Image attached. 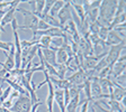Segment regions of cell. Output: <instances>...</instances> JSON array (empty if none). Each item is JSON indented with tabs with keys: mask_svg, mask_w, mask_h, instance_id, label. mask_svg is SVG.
Returning <instances> with one entry per match:
<instances>
[{
	"mask_svg": "<svg viewBox=\"0 0 126 112\" xmlns=\"http://www.w3.org/2000/svg\"><path fill=\"white\" fill-rule=\"evenodd\" d=\"M50 81L52 82L53 85H55V87H58L60 90H65L70 87V82L66 80V78H58V77H54V76H50Z\"/></svg>",
	"mask_w": 126,
	"mask_h": 112,
	"instance_id": "9a60e30c",
	"label": "cell"
},
{
	"mask_svg": "<svg viewBox=\"0 0 126 112\" xmlns=\"http://www.w3.org/2000/svg\"><path fill=\"white\" fill-rule=\"evenodd\" d=\"M71 11H72V7H71L70 1H65L64 6L62 7L60 11H59L56 18H58L59 23L61 24V26H64L66 24V21L71 20L72 19V15H71Z\"/></svg>",
	"mask_w": 126,
	"mask_h": 112,
	"instance_id": "8992f818",
	"label": "cell"
},
{
	"mask_svg": "<svg viewBox=\"0 0 126 112\" xmlns=\"http://www.w3.org/2000/svg\"><path fill=\"white\" fill-rule=\"evenodd\" d=\"M0 105H1V103H0Z\"/></svg>",
	"mask_w": 126,
	"mask_h": 112,
	"instance_id": "836d02e7",
	"label": "cell"
},
{
	"mask_svg": "<svg viewBox=\"0 0 126 112\" xmlns=\"http://www.w3.org/2000/svg\"><path fill=\"white\" fill-rule=\"evenodd\" d=\"M100 27H101V25H100L99 21H94V23L90 24L89 25V33L90 34H94V35H97L98 34V31H99Z\"/></svg>",
	"mask_w": 126,
	"mask_h": 112,
	"instance_id": "603a6c76",
	"label": "cell"
},
{
	"mask_svg": "<svg viewBox=\"0 0 126 112\" xmlns=\"http://www.w3.org/2000/svg\"><path fill=\"white\" fill-rule=\"evenodd\" d=\"M56 72H58V78H65V74L68 72V68L65 65H58L56 66Z\"/></svg>",
	"mask_w": 126,
	"mask_h": 112,
	"instance_id": "7402d4cb",
	"label": "cell"
},
{
	"mask_svg": "<svg viewBox=\"0 0 126 112\" xmlns=\"http://www.w3.org/2000/svg\"><path fill=\"white\" fill-rule=\"evenodd\" d=\"M69 58V55L66 54V52L62 48H59L56 50V63H58V65H64L66 63Z\"/></svg>",
	"mask_w": 126,
	"mask_h": 112,
	"instance_id": "d6986e66",
	"label": "cell"
},
{
	"mask_svg": "<svg viewBox=\"0 0 126 112\" xmlns=\"http://www.w3.org/2000/svg\"><path fill=\"white\" fill-rule=\"evenodd\" d=\"M17 11L21 12L24 15V25L18 26V29H31L33 33L37 30V25H38L39 18L35 16V13H33L29 10H25L23 8H17Z\"/></svg>",
	"mask_w": 126,
	"mask_h": 112,
	"instance_id": "7a4b0ae2",
	"label": "cell"
},
{
	"mask_svg": "<svg viewBox=\"0 0 126 112\" xmlns=\"http://www.w3.org/2000/svg\"><path fill=\"white\" fill-rule=\"evenodd\" d=\"M123 43H125V38L121 37L115 30H113V29L109 30L108 36H107V38H106V40H105L106 46H114V45L123 44Z\"/></svg>",
	"mask_w": 126,
	"mask_h": 112,
	"instance_id": "30bf717a",
	"label": "cell"
},
{
	"mask_svg": "<svg viewBox=\"0 0 126 112\" xmlns=\"http://www.w3.org/2000/svg\"><path fill=\"white\" fill-rule=\"evenodd\" d=\"M11 2L13 1H0V10H2L3 8H9L11 6Z\"/></svg>",
	"mask_w": 126,
	"mask_h": 112,
	"instance_id": "4dcf8cb0",
	"label": "cell"
},
{
	"mask_svg": "<svg viewBox=\"0 0 126 112\" xmlns=\"http://www.w3.org/2000/svg\"><path fill=\"white\" fill-rule=\"evenodd\" d=\"M51 42H52V37L47 36V35H43V36H41L37 45H38V47L41 50H43V48H50Z\"/></svg>",
	"mask_w": 126,
	"mask_h": 112,
	"instance_id": "44dd1931",
	"label": "cell"
},
{
	"mask_svg": "<svg viewBox=\"0 0 126 112\" xmlns=\"http://www.w3.org/2000/svg\"><path fill=\"white\" fill-rule=\"evenodd\" d=\"M116 8H117V1L115 0H102L99 6V15H98V21L104 27L109 28L110 24L115 17Z\"/></svg>",
	"mask_w": 126,
	"mask_h": 112,
	"instance_id": "6da1fadb",
	"label": "cell"
},
{
	"mask_svg": "<svg viewBox=\"0 0 126 112\" xmlns=\"http://www.w3.org/2000/svg\"><path fill=\"white\" fill-rule=\"evenodd\" d=\"M111 78V76H110ZM113 81V80H111ZM114 82V81H113ZM125 94H126V91H125V87L124 86H121L118 85L117 83L114 82V87H113V91L109 93V97H110V100H115V101L119 102L122 103L124 99H125Z\"/></svg>",
	"mask_w": 126,
	"mask_h": 112,
	"instance_id": "9c48e42d",
	"label": "cell"
},
{
	"mask_svg": "<svg viewBox=\"0 0 126 112\" xmlns=\"http://www.w3.org/2000/svg\"><path fill=\"white\" fill-rule=\"evenodd\" d=\"M39 50L38 45H33V46L28 47V48H25V50H21V66L20 68L25 70V67L27 66V64L31 62H33L35 55L37 54V50Z\"/></svg>",
	"mask_w": 126,
	"mask_h": 112,
	"instance_id": "277c9868",
	"label": "cell"
},
{
	"mask_svg": "<svg viewBox=\"0 0 126 112\" xmlns=\"http://www.w3.org/2000/svg\"><path fill=\"white\" fill-rule=\"evenodd\" d=\"M66 80L70 82V84H73V85H83L84 82L88 80V76L82 68H79L76 73H73Z\"/></svg>",
	"mask_w": 126,
	"mask_h": 112,
	"instance_id": "ba28073f",
	"label": "cell"
},
{
	"mask_svg": "<svg viewBox=\"0 0 126 112\" xmlns=\"http://www.w3.org/2000/svg\"><path fill=\"white\" fill-rule=\"evenodd\" d=\"M108 33H109V29H108V27H104V26H101L100 27V29H99V31H98V37H99L101 40H104L105 42L106 40V38H107V36H108Z\"/></svg>",
	"mask_w": 126,
	"mask_h": 112,
	"instance_id": "d4e9b609",
	"label": "cell"
},
{
	"mask_svg": "<svg viewBox=\"0 0 126 112\" xmlns=\"http://www.w3.org/2000/svg\"><path fill=\"white\" fill-rule=\"evenodd\" d=\"M64 3H65V1H63V0H56V1H54V3H53V6H52V8H51V11H50L48 15L56 18L59 11L62 9V7L64 6Z\"/></svg>",
	"mask_w": 126,
	"mask_h": 112,
	"instance_id": "ffe728a7",
	"label": "cell"
},
{
	"mask_svg": "<svg viewBox=\"0 0 126 112\" xmlns=\"http://www.w3.org/2000/svg\"><path fill=\"white\" fill-rule=\"evenodd\" d=\"M53 3H54V0H46L45 1V6H44V9H43L42 15H48L50 13Z\"/></svg>",
	"mask_w": 126,
	"mask_h": 112,
	"instance_id": "83f0119b",
	"label": "cell"
},
{
	"mask_svg": "<svg viewBox=\"0 0 126 112\" xmlns=\"http://www.w3.org/2000/svg\"><path fill=\"white\" fill-rule=\"evenodd\" d=\"M79 102H80V95L71 99L70 102L65 105V112H76L79 108Z\"/></svg>",
	"mask_w": 126,
	"mask_h": 112,
	"instance_id": "ac0fdd59",
	"label": "cell"
},
{
	"mask_svg": "<svg viewBox=\"0 0 126 112\" xmlns=\"http://www.w3.org/2000/svg\"><path fill=\"white\" fill-rule=\"evenodd\" d=\"M91 104H92V107L94 108V110H96L97 112H113V111H110V110H108V109H105V108H102L97 101H94Z\"/></svg>",
	"mask_w": 126,
	"mask_h": 112,
	"instance_id": "f1b7e54d",
	"label": "cell"
},
{
	"mask_svg": "<svg viewBox=\"0 0 126 112\" xmlns=\"http://www.w3.org/2000/svg\"><path fill=\"white\" fill-rule=\"evenodd\" d=\"M32 107L33 104L29 99V94H19L9 110L11 112H31Z\"/></svg>",
	"mask_w": 126,
	"mask_h": 112,
	"instance_id": "3957f363",
	"label": "cell"
},
{
	"mask_svg": "<svg viewBox=\"0 0 126 112\" xmlns=\"http://www.w3.org/2000/svg\"><path fill=\"white\" fill-rule=\"evenodd\" d=\"M38 18L42 19V20H44L50 27H56V28H61V29H62L61 24L59 23L58 18H55V17H52V16H50V15H41Z\"/></svg>",
	"mask_w": 126,
	"mask_h": 112,
	"instance_id": "e0dca14e",
	"label": "cell"
},
{
	"mask_svg": "<svg viewBox=\"0 0 126 112\" xmlns=\"http://www.w3.org/2000/svg\"><path fill=\"white\" fill-rule=\"evenodd\" d=\"M11 91H13V89H11L9 85H8V87H6V89L2 91V93H1V95H0V103H1V104H2V102H5L6 100L9 98Z\"/></svg>",
	"mask_w": 126,
	"mask_h": 112,
	"instance_id": "484cf974",
	"label": "cell"
},
{
	"mask_svg": "<svg viewBox=\"0 0 126 112\" xmlns=\"http://www.w3.org/2000/svg\"><path fill=\"white\" fill-rule=\"evenodd\" d=\"M88 109H89V102H84L81 105V111L80 112H88Z\"/></svg>",
	"mask_w": 126,
	"mask_h": 112,
	"instance_id": "1f68e13d",
	"label": "cell"
},
{
	"mask_svg": "<svg viewBox=\"0 0 126 112\" xmlns=\"http://www.w3.org/2000/svg\"><path fill=\"white\" fill-rule=\"evenodd\" d=\"M35 112H38V111H37V110H36V111H35Z\"/></svg>",
	"mask_w": 126,
	"mask_h": 112,
	"instance_id": "d6a6232c",
	"label": "cell"
},
{
	"mask_svg": "<svg viewBox=\"0 0 126 112\" xmlns=\"http://www.w3.org/2000/svg\"><path fill=\"white\" fill-rule=\"evenodd\" d=\"M90 90H91V97L92 100H99L100 95L102 94L101 91V87H100V84H99V78L98 77H92L91 78V83H90Z\"/></svg>",
	"mask_w": 126,
	"mask_h": 112,
	"instance_id": "4fadbf2b",
	"label": "cell"
},
{
	"mask_svg": "<svg viewBox=\"0 0 126 112\" xmlns=\"http://www.w3.org/2000/svg\"><path fill=\"white\" fill-rule=\"evenodd\" d=\"M16 11H17V8H11L9 7L7 9V11H6L5 16L2 17V20H1V29H2V31L5 30V26L6 25H8V24H10L11 21L14 20V19L16 18L15 15H16Z\"/></svg>",
	"mask_w": 126,
	"mask_h": 112,
	"instance_id": "5bb4252c",
	"label": "cell"
},
{
	"mask_svg": "<svg viewBox=\"0 0 126 112\" xmlns=\"http://www.w3.org/2000/svg\"><path fill=\"white\" fill-rule=\"evenodd\" d=\"M124 50H125V43L110 46V50H109V52H108V54H106V57H107V60L111 67H113V65L117 62V60L119 58V56L122 55V52H123Z\"/></svg>",
	"mask_w": 126,
	"mask_h": 112,
	"instance_id": "5b68a950",
	"label": "cell"
},
{
	"mask_svg": "<svg viewBox=\"0 0 126 112\" xmlns=\"http://www.w3.org/2000/svg\"><path fill=\"white\" fill-rule=\"evenodd\" d=\"M98 103H102L108 107V110L113 112H124V108L119 102L115 101V100H110V99H101L98 100Z\"/></svg>",
	"mask_w": 126,
	"mask_h": 112,
	"instance_id": "8fae6325",
	"label": "cell"
},
{
	"mask_svg": "<svg viewBox=\"0 0 126 112\" xmlns=\"http://www.w3.org/2000/svg\"><path fill=\"white\" fill-rule=\"evenodd\" d=\"M69 43L68 40V36H63V37H53L52 38V42H51V46L50 48L51 50H58L59 48L63 46L64 44Z\"/></svg>",
	"mask_w": 126,
	"mask_h": 112,
	"instance_id": "2e32d148",
	"label": "cell"
},
{
	"mask_svg": "<svg viewBox=\"0 0 126 112\" xmlns=\"http://www.w3.org/2000/svg\"><path fill=\"white\" fill-rule=\"evenodd\" d=\"M42 54L44 56V60L46 63H48L50 65L56 67L58 66V63H56V50H51V48H43Z\"/></svg>",
	"mask_w": 126,
	"mask_h": 112,
	"instance_id": "7c38bea8",
	"label": "cell"
},
{
	"mask_svg": "<svg viewBox=\"0 0 126 112\" xmlns=\"http://www.w3.org/2000/svg\"><path fill=\"white\" fill-rule=\"evenodd\" d=\"M125 6H126V1H124V0L117 1V8H116L115 16H118V15H121V13L125 12Z\"/></svg>",
	"mask_w": 126,
	"mask_h": 112,
	"instance_id": "cb8c5ba5",
	"label": "cell"
},
{
	"mask_svg": "<svg viewBox=\"0 0 126 112\" xmlns=\"http://www.w3.org/2000/svg\"><path fill=\"white\" fill-rule=\"evenodd\" d=\"M125 60H126L125 55H121L119 58L117 60V62L113 65V67H111V78H116L117 76L125 73V68H126Z\"/></svg>",
	"mask_w": 126,
	"mask_h": 112,
	"instance_id": "52a82bcc",
	"label": "cell"
},
{
	"mask_svg": "<svg viewBox=\"0 0 126 112\" xmlns=\"http://www.w3.org/2000/svg\"><path fill=\"white\" fill-rule=\"evenodd\" d=\"M13 45H14L13 42H1V40H0V50H2L3 53L7 55L6 52H9Z\"/></svg>",
	"mask_w": 126,
	"mask_h": 112,
	"instance_id": "4316f807",
	"label": "cell"
},
{
	"mask_svg": "<svg viewBox=\"0 0 126 112\" xmlns=\"http://www.w3.org/2000/svg\"><path fill=\"white\" fill-rule=\"evenodd\" d=\"M48 28H50V26H48V25H47L44 20L39 19V20H38V25H37V30H38V31H44V30H46V29H48Z\"/></svg>",
	"mask_w": 126,
	"mask_h": 112,
	"instance_id": "f546056e",
	"label": "cell"
}]
</instances>
